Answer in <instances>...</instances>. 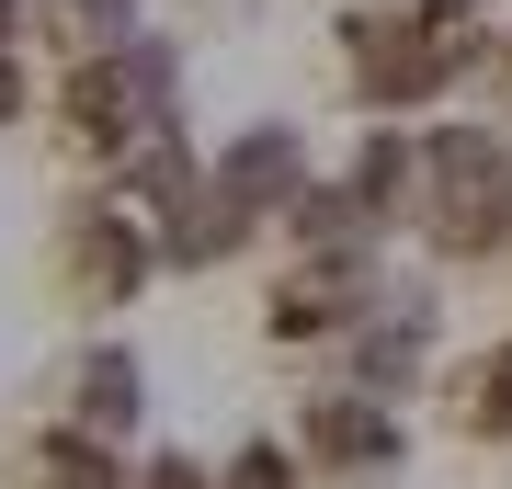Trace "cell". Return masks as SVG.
Returning a JSON list of instances; mask_svg holds the SVG:
<instances>
[{
  "label": "cell",
  "mask_w": 512,
  "mask_h": 489,
  "mask_svg": "<svg viewBox=\"0 0 512 489\" xmlns=\"http://www.w3.org/2000/svg\"><path fill=\"white\" fill-rule=\"evenodd\" d=\"M410 171H421V228H433V251L478 262V251L512 228V148H501V137L456 126V137H433V148H421Z\"/></svg>",
  "instance_id": "1"
},
{
  "label": "cell",
  "mask_w": 512,
  "mask_h": 489,
  "mask_svg": "<svg viewBox=\"0 0 512 489\" xmlns=\"http://www.w3.org/2000/svg\"><path fill=\"white\" fill-rule=\"evenodd\" d=\"M353 69H365V103H421L456 69V46H433L421 23H353Z\"/></svg>",
  "instance_id": "2"
},
{
  "label": "cell",
  "mask_w": 512,
  "mask_h": 489,
  "mask_svg": "<svg viewBox=\"0 0 512 489\" xmlns=\"http://www.w3.org/2000/svg\"><path fill=\"white\" fill-rule=\"evenodd\" d=\"M308 455L319 467H387V455H399V421L376 399H319L308 410Z\"/></svg>",
  "instance_id": "5"
},
{
  "label": "cell",
  "mask_w": 512,
  "mask_h": 489,
  "mask_svg": "<svg viewBox=\"0 0 512 489\" xmlns=\"http://www.w3.org/2000/svg\"><path fill=\"white\" fill-rule=\"evenodd\" d=\"M148 262H160V251H148V239H137L126 217H114V205H103V217H80V228H69V285H80V296H103V308H114V296H137V285H148Z\"/></svg>",
  "instance_id": "4"
},
{
  "label": "cell",
  "mask_w": 512,
  "mask_h": 489,
  "mask_svg": "<svg viewBox=\"0 0 512 489\" xmlns=\"http://www.w3.org/2000/svg\"><path fill=\"white\" fill-rule=\"evenodd\" d=\"M12 12H23V0H0V35H12Z\"/></svg>",
  "instance_id": "13"
},
{
  "label": "cell",
  "mask_w": 512,
  "mask_h": 489,
  "mask_svg": "<svg viewBox=\"0 0 512 489\" xmlns=\"http://www.w3.org/2000/svg\"><path fill=\"white\" fill-rule=\"evenodd\" d=\"M467 421H478V433H512V353H490V376H478Z\"/></svg>",
  "instance_id": "9"
},
{
  "label": "cell",
  "mask_w": 512,
  "mask_h": 489,
  "mask_svg": "<svg viewBox=\"0 0 512 489\" xmlns=\"http://www.w3.org/2000/svg\"><path fill=\"white\" fill-rule=\"evenodd\" d=\"M148 489H205V478L194 467H148Z\"/></svg>",
  "instance_id": "12"
},
{
  "label": "cell",
  "mask_w": 512,
  "mask_h": 489,
  "mask_svg": "<svg viewBox=\"0 0 512 489\" xmlns=\"http://www.w3.org/2000/svg\"><path fill=\"white\" fill-rule=\"evenodd\" d=\"M217 194L251 205V217H262V205H296V194H308V148H296V126H251L217 160Z\"/></svg>",
  "instance_id": "3"
},
{
  "label": "cell",
  "mask_w": 512,
  "mask_h": 489,
  "mask_svg": "<svg viewBox=\"0 0 512 489\" xmlns=\"http://www.w3.org/2000/svg\"><path fill=\"white\" fill-rule=\"evenodd\" d=\"M12 114H23V69L0 57V126H12Z\"/></svg>",
  "instance_id": "11"
},
{
  "label": "cell",
  "mask_w": 512,
  "mask_h": 489,
  "mask_svg": "<svg viewBox=\"0 0 512 489\" xmlns=\"http://www.w3.org/2000/svg\"><path fill=\"white\" fill-rule=\"evenodd\" d=\"M80 421L92 433H126L137 421V353H92L80 364Z\"/></svg>",
  "instance_id": "7"
},
{
  "label": "cell",
  "mask_w": 512,
  "mask_h": 489,
  "mask_svg": "<svg viewBox=\"0 0 512 489\" xmlns=\"http://www.w3.org/2000/svg\"><path fill=\"white\" fill-rule=\"evenodd\" d=\"M228 489H296V455H285V444H239Z\"/></svg>",
  "instance_id": "10"
},
{
  "label": "cell",
  "mask_w": 512,
  "mask_h": 489,
  "mask_svg": "<svg viewBox=\"0 0 512 489\" xmlns=\"http://www.w3.org/2000/svg\"><path fill=\"white\" fill-rule=\"evenodd\" d=\"M46 35L69 57H114V46H137V0H46Z\"/></svg>",
  "instance_id": "6"
},
{
  "label": "cell",
  "mask_w": 512,
  "mask_h": 489,
  "mask_svg": "<svg viewBox=\"0 0 512 489\" xmlns=\"http://www.w3.org/2000/svg\"><path fill=\"white\" fill-rule=\"evenodd\" d=\"M46 467H35V489H126V467L92 444V433H57V444H35Z\"/></svg>",
  "instance_id": "8"
}]
</instances>
